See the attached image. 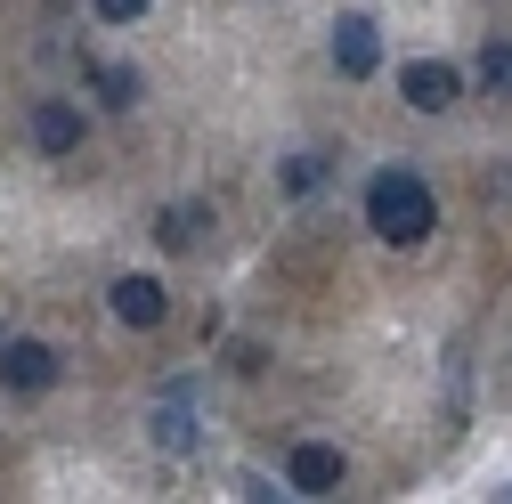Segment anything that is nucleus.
<instances>
[{
  "instance_id": "obj_1",
  "label": "nucleus",
  "mask_w": 512,
  "mask_h": 504,
  "mask_svg": "<svg viewBox=\"0 0 512 504\" xmlns=\"http://www.w3.org/2000/svg\"><path fill=\"white\" fill-rule=\"evenodd\" d=\"M366 228H374L382 244H423V236L439 228L431 187H423L415 171H374V187H366Z\"/></svg>"
},
{
  "instance_id": "obj_2",
  "label": "nucleus",
  "mask_w": 512,
  "mask_h": 504,
  "mask_svg": "<svg viewBox=\"0 0 512 504\" xmlns=\"http://www.w3.org/2000/svg\"><path fill=\"white\" fill-rule=\"evenodd\" d=\"M399 90H407V106H415V114H447V106L464 98V74L447 66V57H415V66L399 74Z\"/></svg>"
},
{
  "instance_id": "obj_3",
  "label": "nucleus",
  "mask_w": 512,
  "mask_h": 504,
  "mask_svg": "<svg viewBox=\"0 0 512 504\" xmlns=\"http://www.w3.org/2000/svg\"><path fill=\"white\" fill-rule=\"evenodd\" d=\"M57 374H66V366H57V350H49V342H33V334L0 342V383H9V391H49Z\"/></svg>"
},
{
  "instance_id": "obj_4",
  "label": "nucleus",
  "mask_w": 512,
  "mask_h": 504,
  "mask_svg": "<svg viewBox=\"0 0 512 504\" xmlns=\"http://www.w3.org/2000/svg\"><path fill=\"white\" fill-rule=\"evenodd\" d=\"M285 488H293V496H334V488H342V448H326V439H301L293 464H285Z\"/></svg>"
},
{
  "instance_id": "obj_5",
  "label": "nucleus",
  "mask_w": 512,
  "mask_h": 504,
  "mask_svg": "<svg viewBox=\"0 0 512 504\" xmlns=\"http://www.w3.org/2000/svg\"><path fill=\"white\" fill-rule=\"evenodd\" d=\"M334 66H342L350 82H366V74L382 66V33H374V17H342V25H334Z\"/></svg>"
},
{
  "instance_id": "obj_6",
  "label": "nucleus",
  "mask_w": 512,
  "mask_h": 504,
  "mask_svg": "<svg viewBox=\"0 0 512 504\" xmlns=\"http://www.w3.org/2000/svg\"><path fill=\"white\" fill-rule=\"evenodd\" d=\"M33 147H41V155H74V147H82V106L41 98V106H33Z\"/></svg>"
},
{
  "instance_id": "obj_7",
  "label": "nucleus",
  "mask_w": 512,
  "mask_h": 504,
  "mask_svg": "<svg viewBox=\"0 0 512 504\" xmlns=\"http://www.w3.org/2000/svg\"><path fill=\"white\" fill-rule=\"evenodd\" d=\"M163 309H171V301H163L155 277H122V285H114V318H122V326H163Z\"/></svg>"
},
{
  "instance_id": "obj_8",
  "label": "nucleus",
  "mask_w": 512,
  "mask_h": 504,
  "mask_svg": "<svg viewBox=\"0 0 512 504\" xmlns=\"http://www.w3.org/2000/svg\"><path fill=\"white\" fill-rule=\"evenodd\" d=\"M147 431H155V448H171V456H187V448H196V407H187V399H163L155 415H147Z\"/></svg>"
},
{
  "instance_id": "obj_9",
  "label": "nucleus",
  "mask_w": 512,
  "mask_h": 504,
  "mask_svg": "<svg viewBox=\"0 0 512 504\" xmlns=\"http://www.w3.org/2000/svg\"><path fill=\"white\" fill-rule=\"evenodd\" d=\"M212 228V212L204 204H171L163 220H155V236H163V252H196V236Z\"/></svg>"
},
{
  "instance_id": "obj_10",
  "label": "nucleus",
  "mask_w": 512,
  "mask_h": 504,
  "mask_svg": "<svg viewBox=\"0 0 512 504\" xmlns=\"http://www.w3.org/2000/svg\"><path fill=\"white\" fill-rule=\"evenodd\" d=\"M139 90H147L139 66H98V98H106L114 114H122V106H139Z\"/></svg>"
},
{
  "instance_id": "obj_11",
  "label": "nucleus",
  "mask_w": 512,
  "mask_h": 504,
  "mask_svg": "<svg viewBox=\"0 0 512 504\" xmlns=\"http://www.w3.org/2000/svg\"><path fill=\"white\" fill-rule=\"evenodd\" d=\"M472 74H480V90H496V98H512V41H488Z\"/></svg>"
},
{
  "instance_id": "obj_12",
  "label": "nucleus",
  "mask_w": 512,
  "mask_h": 504,
  "mask_svg": "<svg viewBox=\"0 0 512 504\" xmlns=\"http://www.w3.org/2000/svg\"><path fill=\"white\" fill-rule=\"evenodd\" d=\"M285 187H293V196H317V187H326V163H317V155H293V163H285Z\"/></svg>"
},
{
  "instance_id": "obj_13",
  "label": "nucleus",
  "mask_w": 512,
  "mask_h": 504,
  "mask_svg": "<svg viewBox=\"0 0 512 504\" xmlns=\"http://www.w3.org/2000/svg\"><path fill=\"white\" fill-rule=\"evenodd\" d=\"M90 9H98V25H139L147 0H90Z\"/></svg>"
}]
</instances>
